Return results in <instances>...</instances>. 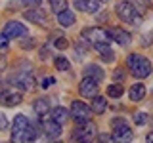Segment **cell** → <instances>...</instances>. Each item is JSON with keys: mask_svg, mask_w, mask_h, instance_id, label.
Returning a JSON list of instances; mask_svg holds the SVG:
<instances>
[{"mask_svg": "<svg viewBox=\"0 0 153 143\" xmlns=\"http://www.w3.org/2000/svg\"><path fill=\"white\" fill-rule=\"evenodd\" d=\"M56 46L59 48V50H65V48L69 46V42H67L65 36H59V38H56Z\"/></svg>", "mask_w": 153, "mask_h": 143, "instance_id": "obj_30", "label": "cell"}, {"mask_svg": "<svg viewBox=\"0 0 153 143\" xmlns=\"http://www.w3.org/2000/svg\"><path fill=\"white\" fill-rule=\"evenodd\" d=\"M8 46V36L4 32H0V48H6Z\"/></svg>", "mask_w": 153, "mask_h": 143, "instance_id": "obj_35", "label": "cell"}, {"mask_svg": "<svg viewBox=\"0 0 153 143\" xmlns=\"http://www.w3.org/2000/svg\"><path fill=\"white\" fill-rule=\"evenodd\" d=\"M35 139H36V128L31 126V122H29V126H27L25 133H23V139L21 141H35Z\"/></svg>", "mask_w": 153, "mask_h": 143, "instance_id": "obj_26", "label": "cell"}, {"mask_svg": "<svg viewBox=\"0 0 153 143\" xmlns=\"http://www.w3.org/2000/svg\"><path fill=\"white\" fill-rule=\"evenodd\" d=\"M69 114L76 124H84L86 120H90V116H92V109H90L84 101H73L71 103Z\"/></svg>", "mask_w": 153, "mask_h": 143, "instance_id": "obj_5", "label": "cell"}, {"mask_svg": "<svg viewBox=\"0 0 153 143\" xmlns=\"http://www.w3.org/2000/svg\"><path fill=\"white\" fill-rule=\"evenodd\" d=\"M96 124L92 120H86L84 124H76L73 130V139L75 141H92V137L96 136Z\"/></svg>", "mask_w": 153, "mask_h": 143, "instance_id": "obj_4", "label": "cell"}, {"mask_svg": "<svg viewBox=\"0 0 153 143\" xmlns=\"http://www.w3.org/2000/svg\"><path fill=\"white\" fill-rule=\"evenodd\" d=\"M4 35L8 38H19V36H25L27 35V27L21 25L19 21H8L4 25Z\"/></svg>", "mask_w": 153, "mask_h": 143, "instance_id": "obj_12", "label": "cell"}, {"mask_svg": "<svg viewBox=\"0 0 153 143\" xmlns=\"http://www.w3.org/2000/svg\"><path fill=\"white\" fill-rule=\"evenodd\" d=\"M128 69H130V73L136 76V78H147L153 71L149 59H146V57L140 55V54L128 55Z\"/></svg>", "mask_w": 153, "mask_h": 143, "instance_id": "obj_2", "label": "cell"}, {"mask_svg": "<svg viewBox=\"0 0 153 143\" xmlns=\"http://www.w3.org/2000/svg\"><path fill=\"white\" fill-rule=\"evenodd\" d=\"M57 23H59L61 27H71L75 23V13L71 12V10H63V12L57 13Z\"/></svg>", "mask_w": 153, "mask_h": 143, "instance_id": "obj_20", "label": "cell"}, {"mask_svg": "<svg viewBox=\"0 0 153 143\" xmlns=\"http://www.w3.org/2000/svg\"><path fill=\"white\" fill-rule=\"evenodd\" d=\"M94 48L102 54V59L103 61H107V63H111V61L115 59V54H113V50L109 48V42H102V44H94Z\"/></svg>", "mask_w": 153, "mask_h": 143, "instance_id": "obj_17", "label": "cell"}, {"mask_svg": "<svg viewBox=\"0 0 153 143\" xmlns=\"http://www.w3.org/2000/svg\"><path fill=\"white\" fill-rule=\"evenodd\" d=\"M50 84H54V78H44L42 80V88H48Z\"/></svg>", "mask_w": 153, "mask_h": 143, "instance_id": "obj_36", "label": "cell"}, {"mask_svg": "<svg viewBox=\"0 0 153 143\" xmlns=\"http://www.w3.org/2000/svg\"><path fill=\"white\" fill-rule=\"evenodd\" d=\"M123 86L121 84H111V86H107V95L109 97H121L123 95Z\"/></svg>", "mask_w": 153, "mask_h": 143, "instance_id": "obj_25", "label": "cell"}, {"mask_svg": "<svg viewBox=\"0 0 153 143\" xmlns=\"http://www.w3.org/2000/svg\"><path fill=\"white\" fill-rule=\"evenodd\" d=\"M115 12H117V15L121 17L124 23H130V25H136V27L142 23V13L138 12L128 0H119V2L115 4Z\"/></svg>", "mask_w": 153, "mask_h": 143, "instance_id": "obj_1", "label": "cell"}, {"mask_svg": "<svg viewBox=\"0 0 153 143\" xmlns=\"http://www.w3.org/2000/svg\"><path fill=\"white\" fill-rule=\"evenodd\" d=\"M98 80H94V78H90V76H84L82 80H80V84H79V92L82 97H90L92 99L94 95H98Z\"/></svg>", "mask_w": 153, "mask_h": 143, "instance_id": "obj_7", "label": "cell"}, {"mask_svg": "<svg viewBox=\"0 0 153 143\" xmlns=\"http://www.w3.org/2000/svg\"><path fill=\"white\" fill-rule=\"evenodd\" d=\"M146 141H149V143L153 141V133H147V137H146Z\"/></svg>", "mask_w": 153, "mask_h": 143, "instance_id": "obj_39", "label": "cell"}, {"mask_svg": "<svg viewBox=\"0 0 153 143\" xmlns=\"http://www.w3.org/2000/svg\"><path fill=\"white\" fill-rule=\"evenodd\" d=\"M100 2H107V0H100Z\"/></svg>", "mask_w": 153, "mask_h": 143, "instance_id": "obj_40", "label": "cell"}, {"mask_svg": "<svg viewBox=\"0 0 153 143\" xmlns=\"http://www.w3.org/2000/svg\"><path fill=\"white\" fill-rule=\"evenodd\" d=\"M54 65H56L57 71H69V69H71V63L65 59L63 55H57L56 59H54Z\"/></svg>", "mask_w": 153, "mask_h": 143, "instance_id": "obj_24", "label": "cell"}, {"mask_svg": "<svg viewBox=\"0 0 153 143\" xmlns=\"http://www.w3.org/2000/svg\"><path fill=\"white\" fill-rule=\"evenodd\" d=\"M50 8L54 10L56 13L63 12V10H67V0H50Z\"/></svg>", "mask_w": 153, "mask_h": 143, "instance_id": "obj_27", "label": "cell"}, {"mask_svg": "<svg viewBox=\"0 0 153 143\" xmlns=\"http://www.w3.org/2000/svg\"><path fill=\"white\" fill-rule=\"evenodd\" d=\"M113 78H115V80H124V71H123V69H115Z\"/></svg>", "mask_w": 153, "mask_h": 143, "instance_id": "obj_31", "label": "cell"}, {"mask_svg": "<svg viewBox=\"0 0 153 143\" xmlns=\"http://www.w3.org/2000/svg\"><path fill=\"white\" fill-rule=\"evenodd\" d=\"M140 13H146V10L151 8V0H128Z\"/></svg>", "mask_w": 153, "mask_h": 143, "instance_id": "obj_23", "label": "cell"}, {"mask_svg": "<svg viewBox=\"0 0 153 143\" xmlns=\"http://www.w3.org/2000/svg\"><path fill=\"white\" fill-rule=\"evenodd\" d=\"M12 82H16V86L21 90L35 88V78H33V73H29V71H19L16 76H12Z\"/></svg>", "mask_w": 153, "mask_h": 143, "instance_id": "obj_9", "label": "cell"}, {"mask_svg": "<svg viewBox=\"0 0 153 143\" xmlns=\"http://www.w3.org/2000/svg\"><path fill=\"white\" fill-rule=\"evenodd\" d=\"M107 35H109V40L119 42L121 46H128V44H130V35H128L126 31H123V29H117V27L109 29Z\"/></svg>", "mask_w": 153, "mask_h": 143, "instance_id": "obj_14", "label": "cell"}, {"mask_svg": "<svg viewBox=\"0 0 153 143\" xmlns=\"http://www.w3.org/2000/svg\"><path fill=\"white\" fill-rule=\"evenodd\" d=\"M75 8L80 12H88V13H96L100 10V0H75Z\"/></svg>", "mask_w": 153, "mask_h": 143, "instance_id": "obj_15", "label": "cell"}, {"mask_svg": "<svg viewBox=\"0 0 153 143\" xmlns=\"http://www.w3.org/2000/svg\"><path fill=\"white\" fill-rule=\"evenodd\" d=\"M128 95H130L132 101H142L143 97H146V86H143L142 82H136L130 88V92H128Z\"/></svg>", "mask_w": 153, "mask_h": 143, "instance_id": "obj_19", "label": "cell"}, {"mask_svg": "<svg viewBox=\"0 0 153 143\" xmlns=\"http://www.w3.org/2000/svg\"><path fill=\"white\" fill-rule=\"evenodd\" d=\"M100 139H102V141H113V137L111 136H102Z\"/></svg>", "mask_w": 153, "mask_h": 143, "instance_id": "obj_38", "label": "cell"}, {"mask_svg": "<svg viewBox=\"0 0 153 143\" xmlns=\"http://www.w3.org/2000/svg\"><path fill=\"white\" fill-rule=\"evenodd\" d=\"M149 38H151V35H146V36H143V40H142V44L143 46H149Z\"/></svg>", "mask_w": 153, "mask_h": 143, "instance_id": "obj_37", "label": "cell"}, {"mask_svg": "<svg viewBox=\"0 0 153 143\" xmlns=\"http://www.w3.org/2000/svg\"><path fill=\"white\" fill-rule=\"evenodd\" d=\"M38 57H40L42 61L48 59V57H50V50H48V48H42V50H40V55H38Z\"/></svg>", "mask_w": 153, "mask_h": 143, "instance_id": "obj_33", "label": "cell"}, {"mask_svg": "<svg viewBox=\"0 0 153 143\" xmlns=\"http://www.w3.org/2000/svg\"><path fill=\"white\" fill-rule=\"evenodd\" d=\"M23 17L27 19V21H31V23H36V25H40V27H46L48 25V17H46V12L44 10H40V8H27V12L23 13Z\"/></svg>", "mask_w": 153, "mask_h": 143, "instance_id": "obj_8", "label": "cell"}, {"mask_svg": "<svg viewBox=\"0 0 153 143\" xmlns=\"http://www.w3.org/2000/svg\"><path fill=\"white\" fill-rule=\"evenodd\" d=\"M33 109H35V113L38 116H46L48 111H50V101H48L46 97H38L35 103H33Z\"/></svg>", "mask_w": 153, "mask_h": 143, "instance_id": "obj_18", "label": "cell"}, {"mask_svg": "<svg viewBox=\"0 0 153 143\" xmlns=\"http://www.w3.org/2000/svg\"><path fill=\"white\" fill-rule=\"evenodd\" d=\"M113 141H132L134 133L130 130V126H128L126 122H121L117 124V126H113Z\"/></svg>", "mask_w": 153, "mask_h": 143, "instance_id": "obj_10", "label": "cell"}, {"mask_svg": "<svg viewBox=\"0 0 153 143\" xmlns=\"http://www.w3.org/2000/svg\"><path fill=\"white\" fill-rule=\"evenodd\" d=\"M50 118L63 126V124L71 118V114H69V111H67L65 107H54V109H52V113H50Z\"/></svg>", "mask_w": 153, "mask_h": 143, "instance_id": "obj_16", "label": "cell"}, {"mask_svg": "<svg viewBox=\"0 0 153 143\" xmlns=\"http://www.w3.org/2000/svg\"><path fill=\"white\" fill-rule=\"evenodd\" d=\"M0 103L6 105V107H16L21 103V94L13 92V90H2L0 92Z\"/></svg>", "mask_w": 153, "mask_h": 143, "instance_id": "obj_13", "label": "cell"}, {"mask_svg": "<svg viewBox=\"0 0 153 143\" xmlns=\"http://www.w3.org/2000/svg\"><path fill=\"white\" fill-rule=\"evenodd\" d=\"M92 113L96 114H103L105 109H107V101H105V97H102V95H94L92 97Z\"/></svg>", "mask_w": 153, "mask_h": 143, "instance_id": "obj_21", "label": "cell"}, {"mask_svg": "<svg viewBox=\"0 0 153 143\" xmlns=\"http://www.w3.org/2000/svg\"><path fill=\"white\" fill-rule=\"evenodd\" d=\"M134 122H136L138 126L147 124V114H146V113H136V114H134Z\"/></svg>", "mask_w": 153, "mask_h": 143, "instance_id": "obj_29", "label": "cell"}, {"mask_svg": "<svg viewBox=\"0 0 153 143\" xmlns=\"http://www.w3.org/2000/svg\"><path fill=\"white\" fill-rule=\"evenodd\" d=\"M40 4V0H17V2H12L10 6H38Z\"/></svg>", "mask_w": 153, "mask_h": 143, "instance_id": "obj_28", "label": "cell"}, {"mask_svg": "<svg viewBox=\"0 0 153 143\" xmlns=\"http://www.w3.org/2000/svg\"><path fill=\"white\" fill-rule=\"evenodd\" d=\"M6 67H8L6 55H2V54H0V73H2V71H6Z\"/></svg>", "mask_w": 153, "mask_h": 143, "instance_id": "obj_32", "label": "cell"}, {"mask_svg": "<svg viewBox=\"0 0 153 143\" xmlns=\"http://www.w3.org/2000/svg\"><path fill=\"white\" fill-rule=\"evenodd\" d=\"M8 128V118L4 114H0V130H6Z\"/></svg>", "mask_w": 153, "mask_h": 143, "instance_id": "obj_34", "label": "cell"}, {"mask_svg": "<svg viewBox=\"0 0 153 143\" xmlns=\"http://www.w3.org/2000/svg\"><path fill=\"white\" fill-rule=\"evenodd\" d=\"M80 36H82V40H86L92 46L94 44H102V42H111L107 31L102 29V27H88V29H84V31L80 32Z\"/></svg>", "mask_w": 153, "mask_h": 143, "instance_id": "obj_3", "label": "cell"}, {"mask_svg": "<svg viewBox=\"0 0 153 143\" xmlns=\"http://www.w3.org/2000/svg\"><path fill=\"white\" fill-rule=\"evenodd\" d=\"M84 76H90V78L102 82V80H103V71H102V67H100V65H88L84 69Z\"/></svg>", "mask_w": 153, "mask_h": 143, "instance_id": "obj_22", "label": "cell"}, {"mask_svg": "<svg viewBox=\"0 0 153 143\" xmlns=\"http://www.w3.org/2000/svg\"><path fill=\"white\" fill-rule=\"evenodd\" d=\"M27 126H29V118L25 114H17L16 120H13V126H12V141H21Z\"/></svg>", "mask_w": 153, "mask_h": 143, "instance_id": "obj_6", "label": "cell"}, {"mask_svg": "<svg viewBox=\"0 0 153 143\" xmlns=\"http://www.w3.org/2000/svg\"><path fill=\"white\" fill-rule=\"evenodd\" d=\"M42 132H44L48 139H57L61 136V124H57L52 118H44L42 120Z\"/></svg>", "mask_w": 153, "mask_h": 143, "instance_id": "obj_11", "label": "cell"}]
</instances>
